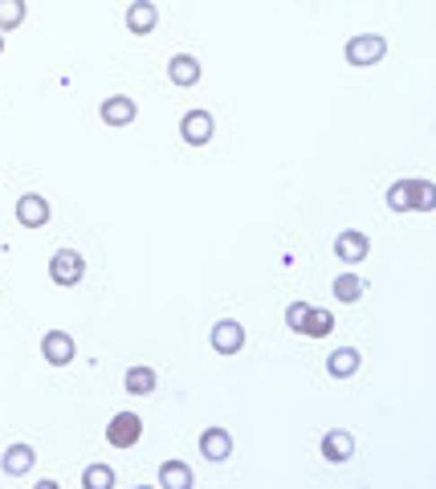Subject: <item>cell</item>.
<instances>
[{
  "instance_id": "cell-21",
  "label": "cell",
  "mask_w": 436,
  "mask_h": 489,
  "mask_svg": "<svg viewBox=\"0 0 436 489\" xmlns=\"http://www.w3.org/2000/svg\"><path fill=\"white\" fill-rule=\"evenodd\" d=\"M412 213H436V184L432 179H412Z\"/></svg>"
},
{
  "instance_id": "cell-19",
  "label": "cell",
  "mask_w": 436,
  "mask_h": 489,
  "mask_svg": "<svg viewBox=\"0 0 436 489\" xmlns=\"http://www.w3.org/2000/svg\"><path fill=\"white\" fill-rule=\"evenodd\" d=\"M330 330H335V314L322 310V306H310V310H306V322H302V335L306 338H327Z\"/></svg>"
},
{
  "instance_id": "cell-14",
  "label": "cell",
  "mask_w": 436,
  "mask_h": 489,
  "mask_svg": "<svg viewBox=\"0 0 436 489\" xmlns=\"http://www.w3.org/2000/svg\"><path fill=\"white\" fill-rule=\"evenodd\" d=\"M363 367V355H359V347H338L327 355V375L330 380H351V375Z\"/></svg>"
},
{
  "instance_id": "cell-25",
  "label": "cell",
  "mask_w": 436,
  "mask_h": 489,
  "mask_svg": "<svg viewBox=\"0 0 436 489\" xmlns=\"http://www.w3.org/2000/svg\"><path fill=\"white\" fill-rule=\"evenodd\" d=\"M0 54H4V33H0Z\"/></svg>"
},
{
  "instance_id": "cell-5",
  "label": "cell",
  "mask_w": 436,
  "mask_h": 489,
  "mask_svg": "<svg viewBox=\"0 0 436 489\" xmlns=\"http://www.w3.org/2000/svg\"><path fill=\"white\" fill-rule=\"evenodd\" d=\"M49 277H54V285H78L82 277H86L82 253L78 249H57L54 258H49Z\"/></svg>"
},
{
  "instance_id": "cell-6",
  "label": "cell",
  "mask_w": 436,
  "mask_h": 489,
  "mask_svg": "<svg viewBox=\"0 0 436 489\" xmlns=\"http://www.w3.org/2000/svg\"><path fill=\"white\" fill-rule=\"evenodd\" d=\"M367 253H371V237H367L363 229H343L335 240V258L343 261V266H359V261H367Z\"/></svg>"
},
{
  "instance_id": "cell-1",
  "label": "cell",
  "mask_w": 436,
  "mask_h": 489,
  "mask_svg": "<svg viewBox=\"0 0 436 489\" xmlns=\"http://www.w3.org/2000/svg\"><path fill=\"white\" fill-rule=\"evenodd\" d=\"M383 54H388V37H379V33H355L347 41V62L359 65V70H367V65H379Z\"/></svg>"
},
{
  "instance_id": "cell-22",
  "label": "cell",
  "mask_w": 436,
  "mask_h": 489,
  "mask_svg": "<svg viewBox=\"0 0 436 489\" xmlns=\"http://www.w3.org/2000/svg\"><path fill=\"white\" fill-rule=\"evenodd\" d=\"M115 469L110 465H86V473H82V485L86 489H115Z\"/></svg>"
},
{
  "instance_id": "cell-7",
  "label": "cell",
  "mask_w": 436,
  "mask_h": 489,
  "mask_svg": "<svg viewBox=\"0 0 436 489\" xmlns=\"http://www.w3.org/2000/svg\"><path fill=\"white\" fill-rule=\"evenodd\" d=\"M99 118L107 127H131L135 118H139V102H135L131 94H110L99 107Z\"/></svg>"
},
{
  "instance_id": "cell-17",
  "label": "cell",
  "mask_w": 436,
  "mask_h": 489,
  "mask_svg": "<svg viewBox=\"0 0 436 489\" xmlns=\"http://www.w3.org/2000/svg\"><path fill=\"white\" fill-rule=\"evenodd\" d=\"M363 290H367V282L359 274H338L335 277V285H330V293H335L343 306H351V302H359L363 298Z\"/></svg>"
},
{
  "instance_id": "cell-20",
  "label": "cell",
  "mask_w": 436,
  "mask_h": 489,
  "mask_svg": "<svg viewBox=\"0 0 436 489\" xmlns=\"http://www.w3.org/2000/svg\"><path fill=\"white\" fill-rule=\"evenodd\" d=\"M29 17V4L25 0H0V33H13V29H21Z\"/></svg>"
},
{
  "instance_id": "cell-9",
  "label": "cell",
  "mask_w": 436,
  "mask_h": 489,
  "mask_svg": "<svg viewBox=\"0 0 436 489\" xmlns=\"http://www.w3.org/2000/svg\"><path fill=\"white\" fill-rule=\"evenodd\" d=\"M208 343H213L216 355H237V351L245 347V327H240L237 319H221L213 327V335H208Z\"/></svg>"
},
{
  "instance_id": "cell-12",
  "label": "cell",
  "mask_w": 436,
  "mask_h": 489,
  "mask_svg": "<svg viewBox=\"0 0 436 489\" xmlns=\"http://www.w3.org/2000/svg\"><path fill=\"white\" fill-rule=\"evenodd\" d=\"M155 25H160V9H155L152 0H135L131 9H126V33L147 37V33H155Z\"/></svg>"
},
{
  "instance_id": "cell-13",
  "label": "cell",
  "mask_w": 436,
  "mask_h": 489,
  "mask_svg": "<svg viewBox=\"0 0 436 489\" xmlns=\"http://www.w3.org/2000/svg\"><path fill=\"white\" fill-rule=\"evenodd\" d=\"M33 465H37V453H33V445H25V441L9 445L4 449V457H0V469L9 473V477H25Z\"/></svg>"
},
{
  "instance_id": "cell-16",
  "label": "cell",
  "mask_w": 436,
  "mask_h": 489,
  "mask_svg": "<svg viewBox=\"0 0 436 489\" xmlns=\"http://www.w3.org/2000/svg\"><path fill=\"white\" fill-rule=\"evenodd\" d=\"M123 388L131 391V396H152V391L160 388V375H155L152 367L135 363V367H126V375H123Z\"/></svg>"
},
{
  "instance_id": "cell-24",
  "label": "cell",
  "mask_w": 436,
  "mask_h": 489,
  "mask_svg": "<svg viewBox=\"0 0 436 489\" xmlns=\"http://www.w3.org/2000/svg\"><path fill=\"white\" fill-rule=\"evenodd\" d=\"M306 310H310V306H306V302H290V310H285V327L294 330V335H302V322H306Z\"/></svg>"
},
{
  "instance_id": "cell-18",
  "label": "cell",
  "mask_w": 436,
  "mask_h": 489,
  "mask_svg": "<svg viewBox=\"0 0 436 489\" xmlns=\"http://www.w3.org/2000/svg\"><path fill=\"white\" fill-rule=\"evenodd\" d=\"M192 469H187L184 461H163L160 465V485L163 489H192Z\"/></svg>"
},
{
  "instance_id": "cell-15",
  "label": "cell",
  "mask_w": 436,
  "mask_h": 489,
  "mask_svg": "<svg viewBox=\"0 0 436 489\" xmlns=\"http://www.w3.org/2000/svg\"><path fill=\"white\" fill-rule=\"evenodd\" d=\"M200 74H205V70H200V62H196L192 54H176V57L168 62V78H171V86H179V90L196 86Z\"/></svg>"
},
{
  "instance_id": "cell-3",
  "label": "cell",
  "mask_w": 436,
  "mask_h": 489,
  "mask_svg": "<svg viewBox=\"0 0 436 489\" xmlns=\"http://www.w3.org/2000/svg\"><path fill=\"white\" fill-rule=\"evenodd\" d=\"M107 441H110V449H135L143 441V416H135V412H115L107 424Z\"/></svg>"
},
{
  "instance_id": "cell-23",
  "label": "cell",
  "mask_w": 436,
  "mask_h": 489,
  "mask_svg": "<svg viewBox=\"0 0 436 489\" xmlns=\"http://www.w3.org/2000/svg\"><path fill=\"white\" fill-rule=\"evenodd\" d=\"M388 208L392 213H412V179H396L388 188Z\"/></svg>"
},
{
  "instance_id": "cell-4",
  "label": "cell",
  "mask_w": 436,
  "mask_h": 489,
  "mask_svg": "<svg viewBox=\"0 0 436 489\" xmlns=\"http://www.w3.org/2000/svg\"><path fill=\"white\" fill-rule=\"evenodd\" d=\"M216 135V118L208 115V110H187L184 118H179V139L187 143V147H208Z\"/></svg>"
},
{
  "instance_id": "cell-8",
  "label": "cell",
  "mask_w": 436,
  "mask_h": 489,
  "mask_svg": "<svg viewBox=\"0 0 436 489\" xmlns=\"http://www.w3.org/2000/svg\"><path fill=\"white\" fill-rule=\"evenodd\" d=\"M49 216H54V208H49V200H45V196L25 192V196L17 200V221H21V229H45V224H49Z\"/></svg>"
},
{
  "instance_id": "cell-11",
  "label": "cell",
  "mask_w": 436,
  "mask_h": 489,
  "mask_svg": "<svg viewBox=\"0 0 436 489\" xmlns=\"http://www.w3.org/2000/svg\"><path fill=\"white\" fill-rule=\"evenodd\" d=\"M322 457H327L330 465H347L351 457H355V436H351L347 428H330V432L322 436Z\"/></svg>"
},
{
  "instance_id": "cell-10",
  "label": "cell",
  "mask_w": 436,
  "mask_h": 489,
  "mask_svg": "<svg viewBox=\"0 0 436 489\" xmlns=\"http://www.w3.org/2000/svg\"><path fill=\"white\" fill-rule=\"evenodd\" d=\"M200 453H205V461H213V465L229 461L232 457V432L221 424H208L205 432H200Z\"/></svg>"
},
{
  "instance_id": "cell-2",
  "label": "cell",
  "mask_w": 436,
  "mask_h": 489,
  "mask_svg": "<svg viewBox=\"0 0 436 489\" xmlns=\"http://www.w3.org/2000/svg\"><path fill=\"white\" fill-rule=\"evenodd\" d=\"M41 355L49 367H70L78 359V343H74L70 330H45L41 338Z\"/></svg>"
}]
</instances>
